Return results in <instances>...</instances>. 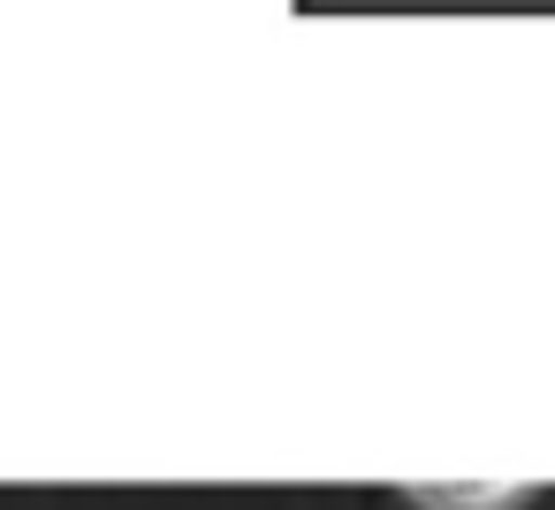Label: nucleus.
Returning <instances> with one entry per match:
<instances>
[{
    "mask_svg": "<svg viewBox=\"0 0 555 510\" xmlns=\"http://www.w3.org/2000/svg\"><path fill=\"white\" fill-rule=\"evenodd\" d=\"M403 495L418 510H525L532 502L525 480H411Z\"/></svg>",
    "mask_w": 555,
    "mask_h": 510,
    "instance_id": "f257e3e1",
    "label": "nucleus"
}]
</instances>
